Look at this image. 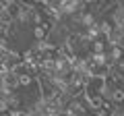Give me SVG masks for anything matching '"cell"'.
<instances>
[{"label": "cell", "instance_id": "obj_1", "mask_svg": "<svg viewBox=\"0 0 124 116\" xmlns=\"http://www.w3.org/2000/svg\"><path fill=\"white\" fill-rule=\"evenodd\" d=\"M17 77V87H31L33 85V77L29 75V73H19V75H15Z\"/></svg>", "mask_w": 124, "mask_h": 116}]
</instances>
